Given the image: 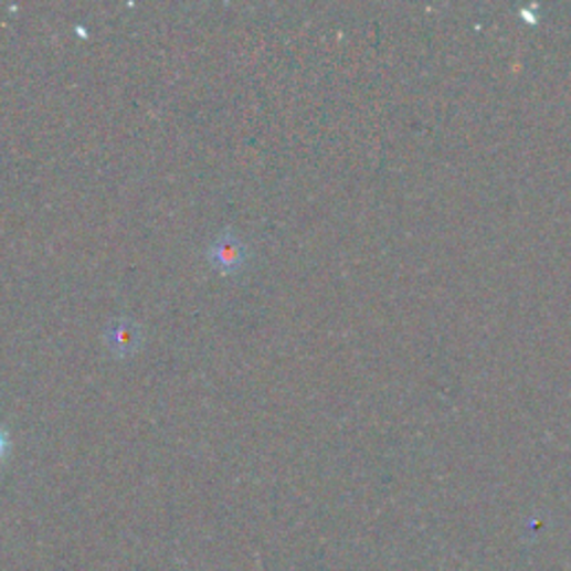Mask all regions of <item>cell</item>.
Here are the masks:
<instances>
[{
	"instance_id": "obj_2",
	"label": "cell",
	"mask_w": 571,
	"mask_h": 571,
	"mask_svg": "<svg viewBox=\"0 0 571 571\" xmlns=\"http://www.w3.org/2000/svg\"><path fill=\"white\" fill-rule=\"evenodd\" d=\"M105 345L119 358H128L141 345V326L133 319H112L103 330Z\"/></svg>"
},
{
	"instance_id": "obj_1",
	"label": "cell",
	"mask_w": 571,
	"mask_h": 571,
	"mask_svg": "<svg viewBox=\"0 0 571 571\" xmlns=\"http://www.w3.org/2000/svg\"><path fill=\"white\" fill-rule=\"evenodd\" d=\"M205 257H208L210 266H214L216 271L233 273V271H237L244 264L246 246H244V242L235 233L225 231L208 246Z\"/></svg>"
},
{
	"instance_id": "obj_3",
	"label": "cell",
	"mask_w": 571,
	"mask_h": 571,
	"mask_svg": "<svg viewBox=\"0 0 571 571\" xmlns=\"http://www.w3.org/2000/svg\"><path fill=\"white\" fill-rule=\"evenodd\" d=\"M3 451H6V433L0 431V453H3Z\"/></svg>"
}]
</instances>
